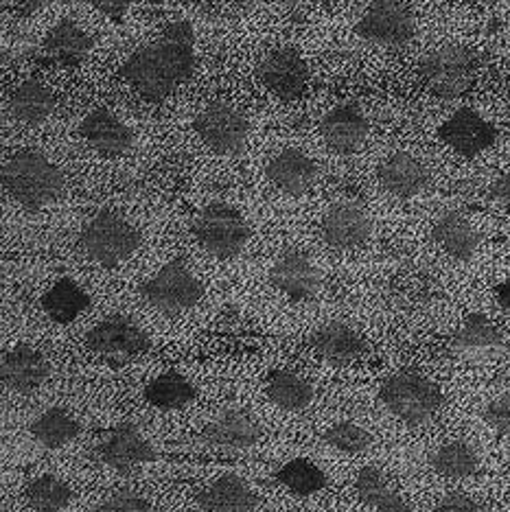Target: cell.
Here are the masks:
<instances>
[{
  "label": "cell",
  "mask_w": 510,
  "mask_h": 512,
  "mask_svg": "<svg viewBox=\"0 0 510 512\" xmlns=\"http://www.w3.org/2000/svg\"><path fill=\"white\" fill-rule=\"evenodd\" d=\"M195 68L189 22H171L160 42L143 46L121 68V77L147 101L167 99Z\"/></svg>",
  "instance_id": "obj_1"
},
{
  "label": "cell",
  "mask_w": 510,
  "mask_h": 512,
  "mask_svg": "<svg viewBox=\"0 0 510 512\" xmlns=\"http://www.w3.org/2000/svg\"><path fill=\"white\" fill-rule=\"evenodd\" d=\"M64 186V173L38 151H20L3 167L5 195L29 211H40L60 200Z\"/></svg>",
  "instance_id": "obj_2"
},
{
  "label": "cell",
  "mask_w": 510,
  "mask_h": 512,
  "mask_svg": "<svg viewBox=\"0 0 510 512\" xmlns=\"http://www.w3.org/2000/svg\"><path fill=\"white\" fill-rule=\"evenodd\" d=\"M381 403L399 418L401 423L410 427H423L432 423L443 410V390L432 379L421 372H394L381 383Z\"/></svg>",
  "instance_id": "obj_3"
},
{
  "label": "cell",
  "mask_w": 510,
  "mask_h": 512,
  "mask_svg": "<svg viewBox=\"0 0 510 512\" xmlns=\"http://www.w3.org/2000/svg\"><path fill=\"white\" fill-rule=\"evenodd\" d=\"M79 246L90 261L103 267H117L141 246V232L119 213L101 211L81 230Z\"/></svg>",
  "instance_id": "obj_4"
},
{
  "label": "cell",
  "mask_w": 510,
  "mask_h": 512,
  "mask_svg": "<svg viewBox=\"0 0 510 512\" xmlns=\"http://www.w3.org/2000/svg\"><path fill=\"white\" fill-rule=\"evenodd\" d=\"M193 235L197 243L217 259H235L246 248L250 226L235 206L224 202L206 204L193 221Z\"/></svg>",
  "instance_id": "obj_5"
},
{
  "label": "cell",
  "mask_w": 510,
  "mask_h": 512,
  "mask_svg": "<svg viewBox=\"0 0 510 512\" xmlns=\"http://www.w3.org/2000/svg\"><path fill=\"white\" fill-rule=\"evenodd\" d=\"M475 68H478V57L465 46H443L423 57L419 73L427 90L436 97L456 99L471 88Z\"/></svg>",
  "instance_id": "obj_6"
},
{
  "label": "cell",
  "mask_w": 510,
  "mask_h": 512,
  "mask_svg": "<svg viewBox=\"0 0 510 512\" xmlns=\"http://www.w3.org/2000/svg\"><path fill=\"white\" fill-rule=\"evenodd\" d=\"M141 296L149 307H154L160 313H182L193 309L197 302L204 298V285L184 261L176 259L143 283Z\"/></svg>",
  "instance_id": "obj_7"
},
{
  "label": "cell",
  "mask_w": 510,
  "mask_h": 512,
  "mask_svg": "<svg viewBox=\"0 0 510 512\" xmlns=\"http://www.w3.org/2000/svg\"><path fill=\"white\" fill-rule=\"evenodd\" d=\"M86 344L90 353L101 357L103 362L112 366H121L127 362H134L136 357L149 351L147 333L138 327L136 322L123 316H112L108 320L99 322L86 337Z\"/></svg>",
  "instance_id": "obj_8"
},
{
  "label": "cell",
  "mask_w": 510,
  "mask_h": 512,
  "mask_svg": "<svg viewBox=\"0 0 510 512\" xmlns=\"http://www.w3.org/2000/svg\"><path fill=\"white\" fill-rule=\"evenodd\" d=\"M195 132L213 154L235 156L246 147L250 127L241 110L230 103L215 101L195 119Z\"/></svg>",
  "instance_id": "obj_9"
},
{
  "label": "cell",
  "mask_w": 510,
  "mask_h": 512,
  "mask_svg": "<svg viewBox=\"0 0 510 512\" xmlns=\"http://www.w3.org/2000/svg\"><path fill=\"white\" fill-rule=\"evenodd\" d=\"M357 33L379 46H403L414 38L416 22L401 0H373L357 22Z\"/></svg>",
  "instance_id": "obj_10"
},
{
  "label": "cell",
  "mask_w": 510,
  "mask_h": 512,
  "mask_svg": "<svg viewBox=\"0 0 510 512\" xmlns=\"http://www.w3.org/2000/svg\"><path fill=\"white\" fill-rule=\"evenodd\" d=\"M95 458L117 473H132L147 462L156 460V451L134 425H117L106 429L92 447Z\"/></svg>",
  "instance_id": "obj_11"
},
{
  "label": "cell",
  "mask_w": 510,
  "mask_h": 512,
  "mask_svg": "<svg viewBox=\"0 0 510 512\" xmlns=\"http://www.w3.org/2000/svg\"><path fill=\"white\" fill-rule=\"evenodd\" d=\"M259 79L278 99L292 101L307 90L309 68L303 57L292 49L270 51L259 64Z\"/></svg>",
  "instance_id": "obj_12"
},
{
  "label": "cell",
  "mask_w": 510,
  "mask_h": 512,
  "mask_svg": "<svg viewBox=\"0 0 510 512\" xmlns=\"http://www.w3.org/2000/svg\"><path fill=\"white\" fill-rule=\"evenodd\" d=\"M51 375V364L29 344H16L3 353L0 377L3 388L14 394H31L42 388Z\"/></svg>",
  "instance_id": "obj_13"
},
{
  "label": "cell",
  "mask_w": 510,
  "mask_h": 512,
  "mask_svg": "<svg viewBox=\"0 0 510 512\" xmlns=\"http://www.w3.org/2000/svg\"><path fill=\"white\" fill-rule=\"evenodd\" d=\"M438 136L462 158H473L489 149L495 138V127L471 108H460L440 125Z\"/></svg>",
  "instance_id": "obj_14"
},
{
  "label": "cell",
  "mask_w": 510,
  "mask_h": 512,
  "mask_svg": "<svg viewBox=\"0 0 510 512\" xmlns=\"http://www.w3.org/2000/svg\"><path fill=\"white\" fill-rule=\"evenodd\" d=\"M320 230L327 246L335 250H355L362 248L370 239L373 226H370L364 208L351 202H342L329 208L327 215L322 217Z\"/></svg>",
  "instance_id": "obj_15"
},
{
  "label": "cell",
  "mask_w": 510,
  "mask_h": 512,
  "mask_svg": "<svg viewBox=\"0 0 510 512\" xmlns=\"http://www.w3.org/2000/svg\"><path fill=\"white\" fill-rule=\"evenodd\" d=\"M270 281L278 292L294 302L311 300L320 285L316 265L300 250H285L278 256L270 272Z\"/></svg>",
  "instance_id": "obj_16"
},
{
  "label": "cell",
  "mask_w": 510,
  "mask_h": 512,
  "mask_svg": "<svg viewBox=\"0 0 510 512\" xmlns=\"http://www.w3.org/2000/svg\"><path fill=\"white\" fill-rule=\"evenodd\" d=\"M309 346L324 362L333 366H349L368 351L366 340L344 322H327L309 337Z\"/></svg>",
  "instance_id": "obj_17"
},
{
  "label": "cell",
  "mask_w": 510,
  "mask_h": 512,
  "mask_svg": "<svg viewBox=\"0 0 510 512\" xmlns=\"http://www.w3.org/2000/svg\"><path fill=\"white\" fill-rule=\"evenodd\" d=\"M81 136L86 138L92 149H97L101 156L119 158L134 145V132L130 125L121 121L117 114L110 110L90 112L79 127Z\"/></svg>",
  "instance_id": "obj_18"
},
{
  "label": "cell",
  "mask_w": 510,
  "mask_h": 512,
  "mask_svg": "<svg viewBox=\"0 0 510 512\" xmlns=\"http://www.w3.org/2000/svg\"><path fill=\"white\" fill-rule=\"evenodd\" d=\"M320 132L324 143L335 154H353L364 145L368 136V121L364 112L353 103L333 108L320 123Z\"/></svg>",
  "instance_id": "obj_19"
},
{
  "label": "cell",
  "mask_w": 510,
  "mask_h": 512,
  "mask_svg": "<svg viewBox=\"0 0 510 512\" xmlns=\"http://www.w3.org/2000/svg\"><path fill=\"white\" fill-rule=\"evenodd\" d=\"M200 440L226 451H246L259 445L261 429L246 412L226 410L206 425Z\"/></svg>",
  "instance_id": "obj_20"
},
{
  "label": "cell",
  "mask_w": 510,
  "mask_h": 512,
  "mask_svg": "<svg viewBox=\"0 0 510 512\" xmlns=\"http://www.w3.org/2000/svg\"><path fill=\"white\" fill-rule=\"evenodd\" d=\"M427 182H430V173L421 160L410 154H394L379 167L381 189L399 200H412L421 195Z\"/></svg>",
  "instance_id": "obj_21"
},
{
  "label": "cell",
  "mask_w": 510,
  "mask_h": 512,
  "mask_svg": "<svg viewBox=\"0 0 510 512\" xmlns=\"http://www.w3.org/2000/svg\"><path fill=\"white\" fill-rule=\"evenodd\" d=\"M268 178L281 193L298 197L314 186L316 165L303 151L285 149L270 160Z\"/></svg>",
  "instance_id": "obj_22"
},
{
  "label": "cell",
  "mask_w": 510,
  "mask_h": 512,
  "mask_svg": "<svg viewBox=\"0 0 510 512\" xmlns=\"http://www.w3.org/2000/svg\"><path fill=\"white\" fill-rule=\"evenodd\" d=\"M504 346V335L497 329V324L482 313H473L460 324L454 340H451V351L467 359H482L500 351Z\"/></svg>",
  "instance_id": "obj_23"
},
{
  "label": "cell",
  "mask_w": 510,
  "mask_h": 512,
  "mask_svg": "<svg viewBox=\"0 0 510 512\" xmlns=\"http://www.w3.org/2000/svg\"><path fill=\"white\" fill-rule=\"evenodd\" d=\"M200 506L206 512H254L259 506V497L241 477L222 475L204 488Z\"/></svg>",
  "instance_id": "obj_24"
},
{
  "label": "cell",
  "mask_w": 510,
  "mask_h": 512,
  "mask_svg": "<svg viewBox=\"0 0 510 512\" xmlns=\"http://www.w3.org/2000/svg\"><path fill=\"white\" fill-rule=\"evenodd\" d=\"M432 237L438 243V248L456 261L473 259V254L478 250L480 243L478 232L469 224V219L454 211L440 215L436 219Z\"/></svg>",
  "instance_id": "obj_25"
},
{
  "label": "cell",
  "mask_w": 510,
  "mask_h": 512,
  "mask_svg": "<svg viewBox=\"0 0 510 512\" xmlns=\"http://www.w3.org/2000/svg\"><path fill=\"white\" fill-rule=\"evenodd\" d=\"M92 51V38L73 20H62L42 44V55L53 64H79Z\"/></svg>",
  "instance_id": "obj_26"
},
{
  "label": "cell",
  "mask_w": 510,
  "mask_h": 512,
  "mask_svg": "<svg viewBox=\"0 0 510 512\" xmlns=\"http://www.w3.org/2000/svg\"><path fill=\"white\" fill-rule=\"evenodd\" d=\"M265 394L285 412H303L316 399V390L311 386V381L292 370L270 372L268 379H265Z\"/></svg>",
  "instance_id": "obj_27"
},
{
  "label": "cell",
  "mask_w": 510,
  "mask_h": 512,
  "mask_svg": "<svg viewBox=\"0 0 510 512\" xmlns=\"http://www.w3.org/2000/svg\"><path fill=\"white\" fill-rule=\"evenodd\" d=\"M55 110L53 92L40 81H25L9 99V112L20 125L36 127L49 121Z\"/></svg>",
  "instance_id": "obj_28"
},
{
  "label": "cell",
  "mask_w": 510,
  "mask_h": 512,
  "mask_svg": "<svg viewBox=\"0 0 510 512\" xmlns=\"http://www.w3.org/2000/svg\"><path fill=\"white\" fill-rule=\"evenodd\" d=\"M90 307V296L86 289L73 278H60L53 287L42 296V309L57 324H71L81 313Z\"/></svg>",
  "instance_id": "obj_29"
},
{
  "label": "cell",
  "mask_w": 510,
  "mask_h": 512,
  "mask_svg": "<svg viewBox=\"0 0 510 512\" xmlns=\"http://www.w3.org/2000/svg\"><path fill=\"white\" fill-rule=\"evenodd\" d=\"M355 491L366 506L377 512H412L410 504L388 484L377 467H364L355 477Z\"/></svg>",
  "instance_id": "obj_30"
},
{
  "label": "cell",
  "mask_w": 510,
  "mask_h": 512,
  "mask_svg": "<svg viewBox=\"0 0 510 512\" xmlns=\"http://www.w3.org/2000/svg\"><path fill=\"white\" fill-rule=\"evenodd\" d=\"M29 432L44 449H62L79 436L81 427L64 407H49L31 423Z\"/></svg>",
  "instance_id": "obj_31"
},
{
  "label": "cell",
  "mask_w": 510,
  "mask_h": 512,
  "mask_svg": "<svg viewBox=\"0 0 510 512\" xmlns=\"http://www.w3.org/2000/svg\"><path fill=\"white\" fill-rule=\"evenodd\" d=\"M195 397V386L180 372H162L145 388L147 403L158 407V410H182V407L191 405Z\"/></svg>",
  "instance_id": "obj_32"
},
{
  "label": "cell",
  "mask_w": 510,
  "mask_h": 512,
  "mask_svg": "<svg viewBox=\"0 0 510 512\" xmlns=\"http://www.w3.org/2000/svg\"><path fill=\"white\" fill-rule=\"evenodd\" d=\"M432 469L447 480H465L480 469V456L469 442L451 440L438 447L432 456Z\"/></svg>",
  "instance_id": "obj_33"
},
{
  "label": "cell",
  "mask_w": 510,
  "mask_h": 512,
  "mask_svg": "<svg viewBox=\"0 0 510 512\" xmlns=\"http://www.w3.org/2000/svg\"><path fill=\"white\" fill-rule=\"evenodd\" d=\"M25 499L31 510L36 512H62L73 499V491L62 477L38 475L25 488Z\"/></svg>",
  "instance_id": "obj_34"
},
{
  "label": "cell",
  "mask_w": 510,
  "mask_h": 512,
  "mask_svg": "<svg viewBox=\"0 0 510 512\" xmlns=\"http://www.w3.org/2000/svg\"><path fill=\"white\" fill-rule=\"evenodd\" d=\"M276 480L285 484L289 491L300 497L316 495L324 486H327V475H324V471L318 467V464L305 458H296L283 464L276 473Z\"/></svg>",
  "instance_id": "obj_35"
},
{
  "label": "cell",
  "mask_w": 510,
  "mask_h": 512,
  "mask_svg": "<svg viewBox=\"0 0 510 512\" xmlns=\"http://www.w3.org/2000/svg\"><path fill=\"white\" fill-rule=\"evenodd\" d=\"M324 442L327 445L335 447L342 453H349V456H357V453H364L373 445V436H370L368 429L362 425L344 421V423H335L324 432Z\"/></svg>",
  "instance_id": "obj_36"
},
{
  "label": "cell",
  "mask_w": 510,
  "mask_h": 512,
  "mask_svg": "<svg viewBox=\"0 0 510 512\" xmlns=\"http://www.w3.org/2000/svg\"><path fill=\"white\" fill-rule=\"evenodd\" d=\"M95 512H158V508L143 495L123 491L103 499Z\"/></svg>",
  "instance_id": "obj_37"
},
{
  "label": "cell",
  "mask_w": 510,
  "mask_h": 512,
  "mask_svg": "<svg viewBox=\"0 0 510 512\" xmlns=\"http://www.w3.org/2000/svg\"><path fill=\"white\" fill-rule=\"evenodd\" d=\"M482 418L495 434H510V394H500V397L486 403L482 410Z\"/></svg>",
  "instance_id": "obj_38"
},
{
  "label": "cell",
  "mask_w": 510,
  "mask_h": 512,
  "mask_svg": "<svg viewBox=\"0 0 510 512\" xmlns=\"http://www.w3.org/2000/svg\"><path fill=\"white\" fill-rule=\"evenodd\" d=\"M434 512H484L473 497L465 493H449L434 506Z\"/></svg>",
  "instance_id": "obj_39"
},
{
  "label": "cell",
  "mask_w": 510,
  "mask_h": 512,
  "mask_svg": "<svg viewBox=\"0 0 510 512\" xmlns=\"http://www.w3.org/2000/svg\"><path fill=\"white\" fill-rule=\"evenodd\" d=\"M103 16H108L112 20H123V16L130 11L134 5V0H90Z\"/></svg>",
  "instance_id": "obj_40"
},
{
  "label": "cell",
  "mask_w": 510,
  "mask_h": 512,
  "mask_svg": "<svg viewBox=\"0 0 510 512\" xmlns=\"http://www.w3.org/2000/svg\"><path fill=\"white\" fill-rule=\"evenodd\" d=\"M49 3L51 0H5L7 9H11L14 14L22 16V18L36 14V11H40L44 5H49Z\"/></svg>",
  "instance_id": "obj_41"
},
{
  "label": "cell",
  "mask_w": 510,
  "mask_h": 512,
  "mask_svg": "<svg viewBox=\"0 0 510 512\" xmlns=\"http://www.w3.org/2000/svg\"><path fill=\"white\" fill-rule=\"evenodd\" d=\"M491 195L510 213V171H506L504 176H500V178L495 180L493 189H491Z\"/></svg>",
  "instance_id": "obj_42"
},
{
  "label": "cell",
  "mask_w": 510,
  "mask_h": 512,
  "mask_svg": "<svg viewBox=\"0 0 510 512\" xmlns=\"http://www.w3.org/2000/svg\"><path fill=\"white\" fill-rule=\"evenodd\" d=\"M495 298H497V302H500V305H502L506 311H510V276L506 278L504 283L497 285Z\"/></svg>",
  "instance_id": "obj_43"
},
{
  "label": "cell",
  "mask_w": 510,
  "mask_h": 512,
  "mask_svg": "<svg viewBox=\"0 0 510 512\" xmlns=\"http://www.w3.org/2000/svg\"><path fill=\"white\" fill-rule=\"evenodd\" d=\"M467 3H478V5H493V3H500V0H467Z\"/></svg>",
  "instance_id": "obj_44"
},
{
  "label": "cell",
  "mask_w": 510,
  "mask_h": 512,
  "mask_svg": "<svg viewBox=\"0 0 510 512\" xmlns=\"http://www.w3.org/2000/svg\"><path fill=\"white\" fill-rule=\"evenodd\" d=\"M322 3H327V0H322Z\"/></svg>",
  "instance_id": "obj_45"
}]
</instances>
